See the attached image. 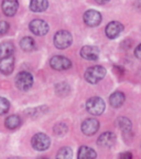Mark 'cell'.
I'll use <instances>...</instances> for the list:
<instances>
[{"label":"cell","mask_w":141,"mask_h":159,"mask_svg":"<svg viewBox=\"0 0 141 159\" xmlns=\"http://www.w3.org/2000/svg\"><path fill=\"white\" fill-rule=\"evenodd\" d=\"M81 57L89 61H96L99 57V49L93 45H85L81 50Z\"/></svg>","instance_id":"8fae6325"},{"label":"cell","mask_w":141,"mask_h":159,"mask_svg":"<svg viewBox=\"0 0 141 159\" xmlns=\"http://www.w3.org/2000/svg\"><path fill=\"white\" fill-rule=\"evenodd\" d=\"M96 152L93 148L87 146L81 147L78 150V154H77V159H96Z\"/></svg>","instance_id":"2e32d148"},{"label":"cell","mask_w":141,"mask_h":159,"mask_svg":"<svg viewBox=\"0 0 141 159\" xmlns=\"http://www.w3.org/2000/svg\"><path fill=\"white\" fill-rule=\"evenodd\" d=\"M20 47H21L22 50L29 52V51H32V50L35 49V42L32 38L24 37L21 41H20Z\"/></svg>","instance_id":"ffe728a7"},{"label":"cell","mask_w":141,"mask_h":159,"mask_svg":"<svg viewBox=\"0 0 141 159\" xmlns=\"http://www.w3.org/2000/svg\"><path fill=\"white\" fill-rule=\"evenodd\" d=\"M115 143H116V135L110 132H106L102 134L98 137V140H97L98 146L104 147V148H110V147L114 146Z\"/></svg>","instance_id":"7c38bea8"},{"label":"cell","mask_w":141,"mask_h":159,"mask_svg":"<svg viewBox=\"0 0 141 159\" xmlns=\"http://www.w3.org/2000/svg\"><path fill=\"white\" fill-rule=\"evenodd\" d=\"M119 159H132V155L131 152H122L119 156Z\"/></svg>","instance_id":"484cf974"},{"label":"cell","mask_w":141,"mask_h":159,"mask_svg":"<svg viewBox=\"0 0 141 159\" xmlns=\"http://www.w3.org/2000/svg\"><path fill=\"white\" fill-rule=\"evenodd\" d=\"M50 65L51 67L56 71H65L72 66V62L67 57H62V55H55L50 60Z\"/></svg>","instance_id":"8992f818"},{"label":"cell","mask_w":141,"mask_h":159,"mask_svg":"<svg viewBox=\"0 0 141 159\" xmlns=\"http://www.w3.org/2000/svg\"><path fill=\"white\" fill-rule=\"evenodd\" d=\"M15 67V59L13 57L0 59V72L5 75H9L12 73Z\"/></svg>","instance_id":"5bb4252c"},{"label":"cell","mask_w":141,"mask_h":159,"mask_svg":"<svg viewBox=\"0 0 141 159\" xmlns=\"http://www.w3.org/2000/svg\"><path fill=\"white\" fill-rule=\"evenodd\" d=\"M134 55H136L138 59L141 60V43L136 48V50H134Z\"/></svg>","instance_id":"4316f807"},{"label":"cell","mask_w":141,"mask_h":159,"mask_svg":"<svg viewBox=\"0 0 141 159\" xmlns=\"http://www.w3.org/2000/svg\"><path fill=\"white\" fill-rule=\"evenodd\" d=\"M10 103L5 97H0V115H3L9 111Z\"/></svg>","instance_id":"603a6c76"},{"label":"cell","mask_w":141,"mask_h":159,"mask_svg":"<svg viewBox=\"0 0 141 159\" xmlns=\"http://www.w3.org/2000/svg\"><path fill=\"white\" fill-rule=\"evenodd\" d=\"M31 144L32 147L37 150V152H43V150H46L47 148L51 145V140H50L49 136L43 133H37L34 136L32 137V140H31Z\"/></svg>","instance_id":"277c9868"},{"label":"cell","mask_w":141,"mask_h":159,"mask_svg":"<svg viewBox=\"0 0 141 159\" xmlns=\"http://www.w3.org/2000/svg\"><path fill=\"white\" fill-rule=\"evenodd\" d=\"M67 130V127L65 124H63V123H59V124H57L56 126L54 127V132L56 135H64L65 133H66Z\"/></svg>","instance_id":"cb8c5ba5"},{"label":"cell","mask_w":141,"mask_h":159,"mask_svg":"<svg viewBox=\"0 0 141 159\" xmlns=\"http://www.w3.org/2000/svg\"><path fill=\"white\" fill-rule=\"evenodd\" d=\"M73 152L69 147H63L59 150L56 155V159H72Z\"/></svg>","instance_id":"44dd1931"},{"label":"cell","mask_w":141,"mask_h":159,"mask_svg":"<svg viewBox=\"0 0 141 159\" xmlns=\"http://www.w3.org/2000/svg\"><path fill=\"white\" fill-rule=\"evenodd\" d=\"M33 84V76L29 72H20L15 76V86L20 91H28Z\"/></svg>","instance_id":"5b68a950"},{"label":"cell","mask_w":141,"mask_h":159,"mask_svg":"<svg viewBox=\"0 0 141 159\" xmlns=\"http://www.w3.org/2000/svg\"><path fill=\"white\" fill-rule=\"evenodd\" d=\"M86 109L92 115H102L105 111V102L100 97H90L86 102Z\"/></svg>","instance_id":"3957f363"},{"label":"cell","mask_w":141,"mask_h":159,"mask_svg":"<svg viewBox=\"0 0 141 159\" xmlns=\"http://www.w3.org/2000/svg\"><path fill=\"white\" fill-rule=\"evenodd\" d=\"M5 125L8 129H15L21 125V118L18 115H11V116L7 117Z\"/></svg>","instance_id":"d6986e66"},{"label":"cell","mask_w":141,"mask_h":159,"mask_svg":"<svg viewBox=\"0 0 141 159\" xmlns=\"http://www.w3.org/2000/svg\"><path fill=\"white\" fill-rule=\"evenodd\" d=\"M124 31V25L122 23L118 22V21H112V22L108 23L105 29V33L109 39H115L118 37L120 33Z\"/></svg>","instance_id":"30bf717a"},{"label":"cell","mask_w":141,"mask_h":159,"mask_svg":"<svg viewBox=\"0 0 141 159\" xmlns=\"http://www.w3.org/2000/svg\"><path fill=\"white\" fill-rule=\"evenodd\" d=\"M15 47L11 42H3L0 44V59L12 57Z\"/></svg>","instance_id":"ac0fdd59"},{"label":"cell","mask_w":141,"mask_h":159,"mask_svg":"<svg viewBox=\"0 0 141 159\" xmlns=\"http://www.w3.org/2000/svg\"><path fill=\"white\" fill-rule=\"evenodd\" d=\"M53 41H54V45L57 49L64 50L72 44L73 38H72V34H71L68 31H66V30H61V31L55 33L54 40H53Z\"/></svg>","instance_id":"7a4b0ae2"},{"label":"cell","mask_w":141,"mask_h":159,"mask_svg":"<svg viewBox=\"0 0 141 159\" xmlns=\"http://www.w3.org/2000/svg\"><path fill=\"white\" fill-rule=\"evenodd\" d=\"M82 132L87 136H93L97 133L99 129V122L95 118H87L85 119L82 124Z\"/></svg>","instance_id":"ba28073f"},{"label":"cell","mask_w":141,"mask_h":159,"mask_svg":"<svg viewBox=\"0 0 141 159\" xmlns=\"http://www.w3.org/2000/svg\"><path fill=\"white\" fill-rule=\"evenodd\" d=\"M118 126L121 128V130L124 133H128L131 129V122L126 117H120L118 119Z\"/></svg>","instance_id":"7402d4cb"},{"label":"cell","mask_w":141,"mask_h":159,"mask_svg":"<svg viewBox=\"0 0 141 159\" xmlns=\"http://www.w3.org/2000/svg\"><path fill=\"white\" fill-rule=\"evenodd\" d=\"M84 21L88 27H97L102 22V15L96 10H87L84 13Z\"/></svg>","instance_id":"9c48e42d"},{"label":"cell","mask_w":141,"mask_h":159,"mask_svg":"<svg viewBox=\"0 0 141 159\" xmlns=\"http://www.w3.org/2000/svg\"><path fill=\"white\" fill-rule=\"evenodd\" d=\"M109 103L112 107L118 108L125 103V94L122 92H115L109 97Z\"/></svg>","instance_id":"e0dca14e"},{"label":"cell","mask_w":141,"mask_h":159,"mask_svg":"<svg viewBox=\"0 0 141 159\" xmlns=\"http://www.w3.org/2000/svg\"><path fill=\"white\" fill-rule=\"evenodd\" d=\"M106 75V69L102 65H94L86 70L84 77L90 84H97L102 81Z\"/></svg>","instance_id":"6da1fadb"},{"label":"cell","mask_w":141,"mask_h":159,"mask_svg":"<svg viewBox=\"0 0 141 159\" xmlns=\"http://www.w3.org/2000/svg\"><path fill=\"white\" fill-rule=\"evenodd\" d=\"M49 7L47 0H31L30 1V10L33 12H43Z\"/></svg>","instance_id":"9a60e30c"},{"label":"cell","mask_w":141,"mask_h":159,"mask_svg":"<svg viewBox=\"0 0 141 159\" xmlns=\"http://www.w3.org/2000/svg\"><path fill=\"white\" fill-rule=\"evenodd\" d=\"M9 30V23L7 21H0V35H3Z\"/></svg>","instance_id":"d4e9b609"},{"label":"cell","mask_w":141,"mask_h":159,"mask_svg":"<svg viewBox=\"0 0 141 159\" xmlns=\"http://www.w3.org/2000/svg\"><path fill=\"white\" fill-rule=\"evenodd\" d=\"M19 2L18 0H3L2 1V11L8 17H12L17 13Z\"/></svg>","instance_id":"4fadbf2b"},{"label":"cell","mask_w":141,"mask_h":159,"mask_svg":"<svg viewBox=\"0 0 141 159\" xmlns=\"http://www.w3.org/2000/svg\"><path fill=\"white\" fill-rule=\"evenodd\" d=\"M29 28L31 30V32L35 35H45L49 32V25L45 22L44 20L41 19H35L32 20L29 25Z\"/></svg>","instance_id":"52a82bcc"},{"label":"cell","mask_w":141,"mask_h":159,"mask_svg":"<svg viewBox=\"0 0 141 159\" xmlns=\"http://www.w3.org/2000/svg\"><path fill=\"white\" fill-rule=\"evenodd\" d=\"M37 159H49V158H46V157H41V158H37Z\"/></svg>","instance_id":"f1b7e54d"},{"label":"cell","mask_w":141,"mask_h":159,"mask_svg":"<svg viewBox=\"0 0 141 159\" xmlns=\"http://www.w3.org/2000/svg\"><path fill=\"white\" fill-rule=\"evenodd\" d=\"M109 0H95V2L98 3V5H105V3L108 2Z\"/></svg>","instance_id":"83f0119b"}]
</instances>
